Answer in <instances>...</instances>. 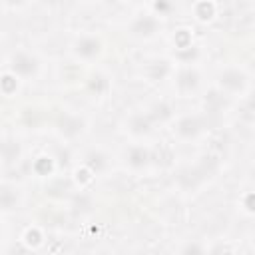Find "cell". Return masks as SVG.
<instances>
[{
  "instance_id": "cell-5",
  "label": "cell",
  "mask_w": 255,
  "mask_h": 255,
  "mask_svg": "<svg viewBox=\"0 0 255 255\" xmlns=\"http://www.w3.org/2000/svg\"><path fill=\"white\" fill-rule=\"evenodd\" d=\"M4 68L14 72L22 82H28V80H36L42 72V60L38 54L30 52V50H14L8 54L6 62H4Z\"/></svg>"
},
{
  "instance_id": "cell-18",
  "label": "cell",
  "mask_w": 255,
  "mask_h": 255,
  "mask_svg": "<svg viewBox=\"0 0 255 255\" xmlns=\"http://www.w3.org/2000/svg\"><path fill=\"white\" fill-rule=\"evenodd\" d=\"M36 0H2V8L6 12H22L26 8H30Z\"/></svg>"
},
{
  "instance_id": "cell-4",
  "label": "cell",
  "mask_w": 255,
  "mask_h": 255,
  "mask_svg": "<svg viewBox=\"0 0 255 255\" xmlns=\"http://www.w3.org/2000/svg\"><path fill=\"white\" fill-rule=\"evenodd\" d=\"M128 34L133 38V40H139V42H151L155 40L157 36H161L163 32V20L153 14L149 8L147 10H139L133 14V18L128 22Z\"/></svg>"
},
{
  "instance_id": "cell-11",
  "label": "cell",
  "mask_w": 255,
  "mask_h": 255,
  "mask_svg": "<svg viewBox=\"0 0 255 255\" xmlns=\"http://www.w3.org/2000/svg\"><path fill=\"white\" fill-rule=\"evenodd\" d=\"M215 14H217V6L213 0H197L193 4V18L201 24L211 22L215 18Z\"/></svg>"
},
{
  "instance_id": "cell-16",
  "label": "cell",
  "mask_w": 255,
  "mask_h": 255,
  "mask_svg": "<svg viewBox=\"0 0 255 255\" xmlns=\"http://www.w3.org/2000/svg\"><path fill=\"white\" fill-rule=\"evenodd\" d=\"M171 44H173V50H181V48H187V46L195 44L191 30H189V28H179V30H175V34H173V38H171Z\"/></svg>"
},
{
  "instance_id": "cell-17",
  "label": "cell",
  "mask_w": 255,
  "mask_h": 255,
  "mask_svg": "<svg viewBox=\"0 0 255 255\" xmlns=\"http://www.w3.org/2000/svg\"><path fill=\"white\" fill-rule=\"evenodd\" d=\"M22 241H24L26 247L38 249V247L44 243V233H42L40 227H30V229H26V233L22 235Z\"/></svg>"
},
{
  "instance_id": "cell-2",
  "label": "cell",
  "mask_w": 255,
  "mask_h": 255,
  "mask_svg": "<svg viewBox=\"0 0 255 255\" xmlns=\"http://www.w3.org/2000/svg\"><path fill=\"white\" fill-rule=\"evenodd\" d=\"M106 52V42L96 32H82L70 42V56L78 64H96Z\"/></svg>"
},
{
  "instance_id": "cell-8",
  "label": "cell",
  "mask_w": 255,
  "mask_h": 255,
  "mask_svg": "<svg viewBox=\"0 0 255 255\" xmlns=\"http://www.w3.org/2000/svg\"><path fill=\"white\" fill-rule=\"evenodd\" d=\"M124 165L131 173H145L153 163V151L145 141H131L124 149Z\"/></svg>"
},
{
  "instance_id": "cell-6",
  "label": "cell",
  "mask_w": 255,
  "mask_h": 255,
  "mask_svg": "<svg viewBox=\"0 0 255 255\" xmlns=\"http://www.w3.org/2000/svg\"><path fill=\"white\" fill-rule=\"evenodd\" d=\"M171 133L177 141L193 143L205 133V120L201 114L185 112L171 120Z\"/></svg>"
},
{
  "instance_id": "cell-19",
  "label": "cell",
  "mask_w": 255,
  "mask_h": 255,
  "mask_svg": "<svg viewBox=\"0 0 255 255\" xmlns=\"http://www.w3.org/2000/svg\"><path fill=\"white\" fill-rule=\"evenodd\" d=\"M241 205H243V209H245L247 213H255V191L247 193V195L241 199Z\"/></svg>"
},
{
  "instance_id": "cell-12",
  "label": "cell",
  "mask_w": 255,
  "mask_h": 255,
  "mask_svg": "<svg viewBox=\"0 0 255 255\" xmlns=\"http://www.w3.org/2000/svg\"><path fill=\"white\" fill-rule=\"evenodd\" d=\"M16 191H18V189H16V183H8V181H4V183H2L0 201H2V211H4V213L16 211V205H18Z\"/></svg>"
},
{
  "instance_id": "cell-22",
  "label": "cell",
  "mask_w": 255,
  "mask_h": 255,
  "mask_svg": "<svg viewBox=\"0 0 255 255\" xmlns=\"http://www.w3.org/2000/svg\"><path fill=\"white\" fill-rule=\"evenodd\" d=\"M251 243H253V249H255V235H253V239H251Z\"/></svg>"
},
{
  "instance_id": "cell-10",
  "label": "cell",
  "mask_w": 255,
  "mask_h": 255,
  "mask_svg": "<svg viewBox=\"0 0 255 255\" xmlns=\"http://www.w3.org/2000/svg\"><path fill=\"white\" fill-rule=\"evenodd\" d=\"M112 90V80L110 76H106L104 72H92L86 80V92L92 96V98H106Z\"/></svg>"
},
{
  "instance_id": "cell-14",
  "label": "cell",
  "mask_w": 255,
  "mask_h": 255,
  "mask_svg": "<svg viewBox=\"0 0 255 255\" xmlns=\"http://www.w3.org/2000/svg\"><path fill=\"white\" fill-rule=\"evenodd\" d=\"M149 10L153 14H157L161 20H167L177 10V4H175V0H151Z\"/></svg>"
},
{
  "instance_id": "cell-23",
  "label": "cell",
  "mask_w": 255,
  "mask_h": 255,
  "mask_svg": "<svg viewBox=\"0 0 255 255\" xmlns=\"http://www.w3.org/2000/svg\"><path fill=\"white\" fill-rule=\"evenodd\" d=\"M131 2H145V0H131Z\"/></svg>"
},
{
  "instance_id": "cell-3",
  "label": "cell",
  "mask_w": 255,
  "mask_h": 255,
  "mask_svg": "<svg viewBox=\"0 0 255 255\" xmlns=\"http://www.w3.org/2000/svg\"><path fill=\"white\" fill-rule=\"evenodd\" d=\"M157 118L151 112V108L147 110H133L124 118V133L131 139V141H145L147 137L153 135L155 126H157Z\"/></svg>"
},
{
  "instance_id": "cell-21",
  "label": "cell",
  "mask_w": 255,
  "mask_h": 255,
  "mask_svg": "<svg viewBox=\"0 0 255 255\" xmlns=\"http://www.w3.org/2000/svg\"><path fill=\"white\" fill-rule=\"evenodd\" d=\"M78 2H84V4H94V2H100V0H78Z\"/></svg>"
},
{
  "instance_id": "cell-7",
  "label": "cell",
  "mask_w": 255,
  "mask_h": 255,
  "mask_svg": "<svg viewBox=\"0 0 255 255\" xmlns=\"http://www.w3.org/2000/svg\"><path fill=\"white\" fill-rule=\"evenodd\" d=\"M171 80L177 98H193L203 88V74L199 66H175Z\"/></svg>"
},
{
  "instance_id": "cell-20",
  "label": "cell",
  "mask_w": 255,
  "mask_h": 255,
  "mask_svg": "<svg viewBox=\"0 0 255 255\" xmlns=\"http://www.w3.org/2000/svg\"><path fill=\"white\" fill-rule=\"evenodd\" d=\"M245 104H247V108L251 112H255V86H251L249 92L245 94Z\"/></svg>"
},
{
  "instance_id": "cell-13",
  "label": "cell",
  "mask_w": 255,
  "mask_h": 255,
  "mask_svg": "<svg viewBox=\"0 0 255 255\" xmlns=\"http://www.w3.org/2000/svg\"><path fill=\"white\" fill-rule=\"evenodd\" d=\"M20 84H22V80L14 74V72H10V70H2V78H0V88H2V94L6 96V98H12V96H16V92H18V88H20Z\"/></svg>"
},
{
  "instance_id": "cell-9",
  "label": "cell",
  "mask_w": 255,
  "mask_h": 255,
  "mask_svg": "<svg viewBox=\"0 0 255 255\" xmlns=\"http://www.w3.org/2000/svg\"><path fill=\"white\" fill-rule=\"evenodd\" d=\"M86 131V120L82 116L64 112L58 120V133L66 139H76Z\"/></svg>"
},
{
  "instance_id": "cell-15",
  "label": "cell",
  "mask_w": 255,
  "mask_h": 255,
  "mask_svg": "<svg viewBox=\"0 0 255 255\" xmlns=\"http://www.w3.org/2000/svg\"><path fill=\"white\" fill-rule=\"evenodd\" d=\"M32 169H34V173L38 177H48L54 171V161L48 155H38L34 159V163H32Z\"/></svg>"
},
{
  "instance_id": "cell-1",
  "label": "cell",
  "mask_w": 255,
  "mask_h": 255,
  "mask_svg": "<svg viewBox=\"0 0 255 255\" xmlns=\"http://www.w3.org/2000/svg\"><path fill=\"white\" fill-rule=\"evenodd\" d=\"M251 86L253 84H251L249 72L235 64L221 68L215 76V88L229 98H245V94L249 92Z\"/></svg>"
}]
</instances>
